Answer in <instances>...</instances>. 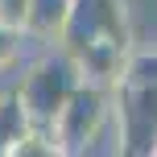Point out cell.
Listing matches in <instances>:
<instances>
[{
	"label": "cell",
	"instance_id": "1",
	"mask_svg": "<svg viewBox=\"0 0 157 157\" xmlns=\"http://www.w3.org/2000/svg\"><path fill=\"white\" fill-rule=\"evenodd\" d=\"M50 128H54V136H58L62 157L95 153V141H103V132L116 128V87L83 78L78 91L66 99V108L58 112V120Z\"/></svg>",
	"mask_w": 157,
	"mask_h": 157
},
{
	"label": "cell",
	"instance_id": "2",
	"mask_svg": "<svg viewBox=\"0 0 157 157\" xmlns=\"http://www.w3.org/2000/svg\"><path fill=\"white\" fill-rule=\"evenodd\" d=\"M78 83H83L78 62L62 46H54V50H46L41 58H33L25 66L17 91H21V103H25L33 124H54L58 112L66 108V99L78 91Z\"/></svg>",
	"mask_w": 157,
	"mask_h": 157
},
{
	"label": "cell",
	"instance_id": "3",
	"mask_svg": "<svg viewBox=\"0 0 157 157\" xmlns=\"http://www.w3.org/2000/svg\"><path fill=\"white\" fill-rule=\"evenodd\" d=\"M58 46L71 58L87 50H132V25H128L124 0H75V13Z\"/></svg>",
	"mask_w": 157,
	"mask_h": 157
},
{
	"label": "cell",
	"instance_id": "4",
	"mask_svg": "<svg viewBox=\"0 0 157 157\" xmlns=\"http://www.w3.org/2000/svg\"><path fill=\"white\" fill-rule=\"evenodd\" d=\"M75 13V0H29V17H25V37L41 41V46H58L66 33V21Z\"/></svg>",
	"mask_w": 157,
	"mask_h": 157
},
{
	"label": "cell",
	"instance_id": "5",
	"mask_svg": "<svg viewBox=\"0 0 157 157\" xmlns=\"http://www.w3.org/2000/svg\"><path fill=\"white\" fill-rule=\"evenodd\" d=\"M29 112H25L21 103V91L17 87H8V91H0V157L13 153V145L25 136V128H29Z\"/></svg>",
	"mask_w": 157,
	"mask_h": 157
},
{
	"label": "cell",
	"instance_id": "6",
	"mask_svg": "<svg viewBox=\"0 0 157 157\" xmlns=\"http://www.w3.org/2000/svg\"><path fill=\"white\" fill-rule=\"evenodd\" d=\"M120 83H128V87H157V50H132L124 58Z\"/></svg>",
	"mask_w": 157,
	"mask_h": 157
},
{
	"label": "cell",
	"instance_id": "7",
	"mask_svg": "<svg viewBox=\"0 0 157 157\" xmlns=\"http://www.w3.org/2000/svg\"><path fill=\"white\" fill-rule=\"evenodd\" d=\"M25 29H17V25H4L0 21V75H8L17 62H21V54H25Z\"/></svg>",
	"mask_w": 157,
	"mask_h": 157
},
{
	"label": "cell",
	"instance_id": "8",
	"mask_svg": "<svg viewBox=\"0 0 157 157\" xmlns=\"http://www.w3.org/2000/svg\"><path fill=\"white\" fill-rule=\"evenodd\" d=\"M25 17H29V0H0V21L25 29Z\"/></svg>",
	"mask_w": 157,
	"mask_h": 157
}]
</instances>
